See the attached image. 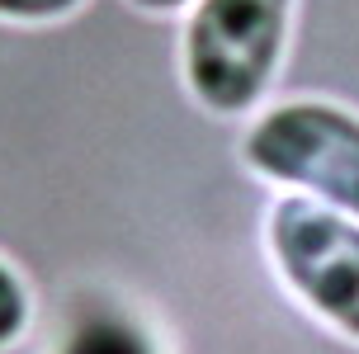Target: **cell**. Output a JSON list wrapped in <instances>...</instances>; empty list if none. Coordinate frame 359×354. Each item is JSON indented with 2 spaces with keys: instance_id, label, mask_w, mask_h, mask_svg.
<instances>
[{
  "instance_id": "1",
  "label": "cell",
  "mask_w": 359,
  "mask_h": 354,
  "mask_svg": "<svg viewBox=\"0 0 359 354\" xmlns=\"http://www.w3.org/2000/svg\"><path fill=\"white\" fill-rule=\"evenodd\" d=\"M298 0H194L180 29V81L203 114L251 118L293 48Z\"/></svg>"
},
{
  "instance_id": "2",
  "label": "cell",
  "mask_w": 359,
  "mask_h": 354,
  "mask_svg": "<svg viewBox=\"0 0 359 354\" xmlns=\"http://www.w3.org/2000/svg\"><path fill=\"white\" fill-rule=\"evenodd\" d=\"M241 165L284 194L359 217V114L336 100H279L251 114Z\"/></svg>"
},
{
  "instance_id": "3",
  "label": "cell",
  "mask_w": 359,
  "mask_h": 354,
  "mask_svg": "<svg viewBox=\"0 0 359 354\" xmlns=\"http://www.w3.org/2000/svg\"><path fill=\"white\" fill-rule=\"evenodd\" d=\"M260 241L307 317L359 345V217L284 194L269 203Z\"/></svg>"
},
{
  "instance_id": "4",
  "label": "cell",
  "mask_w": 359,
  "mask_h": 354,
  "mask_svg": "<svg viewBox=\"0 0 359 354\" xmlns=\"http://www.w3.org/2000/svg\"><path fill=\"white\" fill-rule=\"evenodd\" d=\"M34 326V288L0 255V350H15Z\"/></svg>"
},
{
  "instance_id": "5",
  "label": "cell",
  "mask_w": 359,
  "mask_h": 354,
  "mask_svg": "<svg viewBox=\"0 0 359 354\" xmlns=\"http://www.w3.org/2000/svg\"><path fill=\"white\" fill-rule=\"evenodd\" d=\"M86 10V0H0V24L15 29H48V24H67Z\"/></svg>"
},
{
  "instance_id": "6",
  "label": "cell",
  "mask_w": 359,
  "mask_h": 354,
  "mask_svg": "<svg viewBox=\"0 0 359 354\" xmlns=\"http://www.w3.org/2000/svg\"><path fill=\"white\" fill-rule=\"evenodd\" d=\"M128 5H133V10H142V15H180V10H189V5H194V0H128Z\"/></svg>"
}]
</instances>
